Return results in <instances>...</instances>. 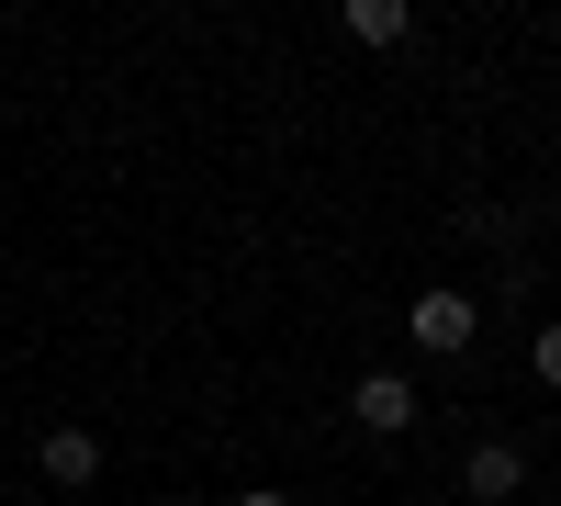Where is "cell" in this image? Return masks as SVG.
Masks as SVG:
<instances>
[{
    "label": "cell",
    "instance_id": "ba28073f",
    "mask_svg": "<svg viewBox=\"0 0 561 506\" xmlns=\"http://www.w3.org/2000/svg\"><path fill=\"white\" fill-rule=\"evenodd\" d=\"M158 506H192V495H158Z\"/></svg>",
    "mask_w": 561,
    "mask_h": 506
},
{
    "label": "cell",
    "instance_id": "5b68a950",
    "mask_svg": "<svg viewBox=\"0 0 561 506\" xmlns=\"http://www.w3.org/2000/svg\"><path fill=\"white\" fill-rule=\"evenodd\" d=\"M337 23H348L359 45H404V34H415V12H404V0H348Z\"/></svg>",
    "mask_w": 561,
    "mask_h": 506
},
{
    "label": "cell",
    "instance_id": "8992f818",
    "mask_svg": "<svg viewBox=\"0 0 561 506\" xmlns=\"http://www.w3.org/2000/svg\"><path fill=\"white\" fill-rule=\"evenodd\" d=\"M528 372H539V383H550V394H561V315H550V327H539V338H528Z\"/></svg>",
    "mask_w": 561,
    "mask_h": 506
},
{
    "label": "cell",
    "instance_id": "6da1fadb",
    "mask_svg": "<svg viewBox=\"0 0 561 506\" xmlns=\"http://www.w3.org/2000/svg\"><path fill=\"white\" fill-rule=\"evenodd\" d=\"M404 338H415V349H427V360H460V349H472V338H483V304H472V293H460V282H427V293H415V304H404Z\"/></svg>",
    "mask_w": 561,
    "mask_h": 506
},
{
    "label": "cell",
    "instance_id": "7a4b0ae2",
    "mask_svg": "<svg viewBox=\"0 0 561 506\" xmlns=\"http://www.w3.org/2000/svg\"><path fill=\"white\" fill-rule=\"evenodd\" d=\"M460 484H472V506H528V439H472Z\"/></svg>",
    "mask_w": 561,
    "mask_h": 506
},
{
    "label": "cell",
    "instance_id": "3957f363",
    "mask_svg": "<svg viewBox=\"0 0 561 506\" xmlns=\"http://www.w3.org/2000/svg\"><path fill=\"white\" fill-rule=\"evenodd\" d=\"M102 462H113V450H102V439H90L79 417L34 439V473H45V484H57V495H79V484H102Z\"/></svg>",
    "mask_w": 561,
    "mask_h": 506
},
{
    "label": "cell",
    "instance_id": "277c9868",
    "mask_svg": "<svg viewBox=\"0 0 561 506\" xmlns=\"http://www.w3.org/2000/svg\"><path fill=\"white\" fill-rule=\"evenodd\" d=\"M348 417H359L370 439H404V428H415V383H404V372H359V383H348Z\"/></svg>",
    "mask_w": 561,
    "mask_h": 506
},
{
    "label": "cell",
    "instance_id": "52a82bcc",
    "mask_svg": "<svg viewBox=\"0 0 561 506\" xmlns=\"http://www.w3.org/2000/svg\"><path fill=\"white\" fill-rule=\"evenodd\" d=\"M237 506H293V495H280V484H248V495H237Z\"/></svg>",
    "mask_w": 561,
    "mask_h": 506
}]
</instances>
